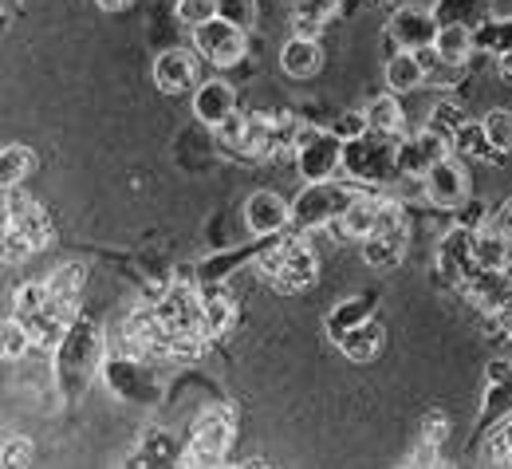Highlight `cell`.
Segmentation results:
<instances>
[{
    "label": "cell",
    "mask_w": 512,
    "mask_h": 469,
    "mask_svg": "<svg viewBox=\"0 0 512 469\" xmlns=\"http://www.w3.org/2000/svg\"><path fill=\"white\" fill-rule=\"evenodd\" d=\"M103 367V332L91 320H75L56 347V383L64 387L67 399H75L91 375Z\"/></svg>",
    "instance_id": "1"
},
{
    "label": "cell",
    "mask_w": 512,
    "mask_h": 469,
    "mask_svg": "<svg viewBox=\"0 0 512 469\" xmlns=\"http://www.w3.org/2000/svg\"><path fill=\"white\" fill-rule=\"evenodd\" d=\"M256 272L276 292H304V288L316 284L320 261H316V253L304 241H272L268 253H260Z\"/></svg>",
    "instance_id": "2"
},
{
    "label": "cell",
    "mask_w": 512,
    "mask_h": 469,
    "mask_svg": "<svg viewBox=\"0 0 512 469\" xmlns=\"http://www.w3.org/2000/svg\"><path fill=\"white\" fill-rule=\"evenodd\" d=\"M363 194V182H339V178H327V182H304V190L292 201V225L296 229H323L331 221L343 217V209Z\"/></svg>",
    "instance_id": "3"
},
{
    "label": "cell",
    "mask_w": 512,
    "mask_h": 469,
    "mask_svg": "<svg viewBox=\"0 0 512 469\" xmlns=\"http://www.w3.org/2000/svg\"><path fill=\"white\" fill-rule=\"evenodd\" d=\"M402 166V142L394 134L367 131L363 138L347 142L343 146V170L355 178V182H390Z\"/></svg>",
    "instance_id": "4"
},
{
    "label": "cell",
    "mask_w": 512,
    "mask_h": 469,
    "mask_svg": "<svg viewBox=\"0 0 512 469\" xmlns=\"http://www.w3.org/2000/svg\"><path fill=\"white\" fill-rule=\"evenodd\" d=\"M233 430H237V414L229 406H205L193 418L190 446L182 450V462L178 466H221L225 454H229Z\"/></svg>",
    "instance_id": "5"
},
{
    "label": "cell",
    "mask_w": 512,
    "mask_h": 469,
    "mask_svg": "<svg viewBox=\"0 0 512 469\" xmlns=\"http://www.w3.org/2000/svg\"><path fill=\"white\" fill-rule=\"evenodd\" d=\"M343 138L331 127H300L292 142V158L304 182H327L343 170Z\"/></svg>",
    "instance_id": "6"
},
{
    "label": "cell",
    "mask_w": 512,
    "mask_h": 469,
    "mask_svg": "<svg viewBox=\"0 0 512 469\" xmlns=\"http://www.w3.org/2000/svg\"><path fill=\"white\" fill-rule=\"evenodd\" d=\"M193 52L213 67H237L249 52V36H245V28L213 16L201 28H193Z\"/></svg>",
    "instance_id": "7"
},
{
    "label": "cell",
    "mask_w": 512,
    "mask_h": 469,
    "mask_svg": "<svg viewBox=\"0 0 512 469\" xmlns=\"http://www.w3.org/2000/svg\"><path fill=\"white\" fill-rule=\"evenodd\" d=\"M438 32H442V20L418 4H402L386 20V40L398 52H426V48H434Z\"/></svg>",
    "instance_id": "8"
},
{
    "label": "cell",
    "mask_w": 512,
    "mask_h": 469,
    "mask_svg": "<svg viewBox=\"0 0 512 469\" xmlns=\"http://www.w3.org/2000/svg\"><path fill=\"white\" fill-rule=\"evenodd\" d=\"M422 190H426V201L434 209H461L469 201V170H465L461 154L449 150L446 158H438L434 166H426Z\"/></svg>",
    "instance_id": "9"
},
{
    "label": "cell",
    "mask_w": 512,
    "mask_h": 469,
    "mask_svg": "<svg viewBox=\"0 0 512 469\" xmlns=\"http://www.w3.org/2000/svg\"><path fill=\"white\" fill-rule=\"evenodd\" d=\"M292 225V201H284L272 190H256L253 198L245 201V229L253 237H276Z\"/></svg>",
    "instance_id": "10"
},
{
    "label": "cell",
    "mask_w": 512,
    "mask_h": 469,
    "mask_svg": "<svg viewBox=\"0 0 512 469\" xmlns=\"http://www.w3.org/2000/svg\"><path fill=\"white\" fill-rule=\"evenodd\" d=\"M103 367H107V383L119 391V399L154 402L158 399V391H162V383H158L150 371H142V359H138V355L115 359V363H103Z\"/></svg>",
    "instance_id": "11"
},
{
    "label": "cell",
    "mask_w": 512,
    "mask_h": 469,
    "mask_svg": "<svg viewBox=\"0 0 512 469\" xmlns=\"http://www.w3.org/2000/svg\"><path fill=\"white\" fill-rule=\"evenodd\" d=\"M237 115V91L225 83V79H205V83H197V91H193V119L201 123V127H221L225 119H233Z\"/></svg>",
    "instance_id": "12"
},
{
    "label": "cell",
    "mask_w": 512,
    "mask_h": 469,
    "mask_svg": "<svg viewBox=\"0 0 512 469\" xmlns=\"http://www.w3.org/2000/svg\"><path fill=\"white\" fill-rule=\"evenodd\" d=\"M154 87L162 95H186L197 91V60L186 48H170L154 60Z\"/></svg>",
    "instance_id": "13"
},
{
    "label": "cell",
    "mask_w": 512,
    "mask_h": 469,
    "mask_svg": "<svg viewBox=\"0 0 512 469\" xmlns=\"http://www.w3.org/2000/svg\"><path fill=\"white\" fill-rule=\"evenodd\" d=\"M438 272L446 276L449 284H457V288L477 272V261H473V229H453V233H446V241L438 245Z\"/></svg>",
    "instance_id": "14"
},
{
    "label": "cell",
    "mask_w": 512,
    "mask_h": 469,
    "mask_svg": "<svg viewBox=\"0 0 512 469\" xmlns=\"http://www.w3.org/2000/svg\"><path fill=\"white\" fill-rule=\"evenodd\" d=\"M201 324H205L209 339H221V335L233 332V324H237V300L221 284L201 288Z\"/></svg>",
    "instance_id": "15"
},
{
    "label": "cell",
    "mask_w": 512,
    "mask_h": 469,
    "mask_svg": "<svg viewBox=\"0 0 512 469\" xmlns=\"http://www.w3.org/2000/svg\"><path fill=\"white\" fill-rule=\"evenodd\" d=\"M473 261L485 272H501L512 265V241L505 237L501 225H485V229H473Z\"/></svg>",
    "instance_id": "16"
},
{
    "label": "cell",
    "mask_w": 512,
    "mask_h": 469,
    "mask_svg": "<svg viewBox=\"0 0 512 469\" xmlns=\"http://www.w3.org/2000/svg\"><path fill=\"white\" fill-rule=\"evenodd\" d=\"M323 64V52H320V40L312 36H292L284 48H280V67L284 75L292 79H312Z\"/></svg>",
    "instance_id": "17"
},
{
    "label": "cell",
    "mask_w": 512,
    "mask_h": 469,
    "mask_svg": "<svg viewBox=\"0 0 512 469\" xmlns=\"http://www.w3.org/2000/svg\"><path fill=\"white\" fill-rule=\"evenodd\" d=\"M335 343H339V351H343L351 363H371V359L383 351V324H379V320H363V324L347 328Z\"/></svg>",
    "instance_id": "18"
},
{
    "label": "cell",
    "mask_w": 512,
    "mask_h": 469,
    "mask_svg": "<svg viewBox=\"0 0 512 469\" xmlns=\"http://www.w3.org/2000/svg\"><path fill=\"white\" fill-rule=\"evenodd\" d=\"M383 79H386V91H394V95L418 91L426 83V64H422L418 52H394L383 67Z\"/></svg>",
    "instance_id": "19"
},
{
    "label": "cell",
    "mask_w": 512,
    "mask_h": 469,
    "mask_svg": "<svg viewBox=\"0 0 512 469\" xmlns=\"http://www.w3.org/2000/svg\"><path fill=\"white\" fill-rule=\"evenodd\" d=\"M379 209H383V198H375V194H359V198L351 201L347 209H343V217H339V229H343V237H355V241H367L371 233H375V225H379Z\"/></svg>",
    "instance_id": "20"
},
{
    "label": "cell",
    "mask_w": 512,
    "mask_h": 469,
    "mask_svg": "<svg viewBox=\"0 0 512 469\" xmlns=\"http://www.w3.org/2000/svg\"><path fill=\"white\" fill-rule=\"evenodd\" d=\"M406 253V229H375L367 241H363V261L371 268H394Z\"/></svg>",
    "instance_id": "21"
},
{
    "label": "cell",
    "mask_w": 512,
    "mask_h": 469,
    "mask_svg": "<svg viewBox=\"0 0 512 469\" xmlns=\"http://www.w3.org/2000/svg\"><path fill=\"white\" fill-rule=\"evenodd\" d=\"M473 48H477V36H473V24H461V20H449L442 24V32H438V40H434V52L446 60V64H461L473 56Z\"/></svg>",
    "instance_id": "22"
},
{
    "label": "cell",
    "mask_w": 512,
    "mask_h": 469,
    "mask_svg": "<svg viewBox=\"0 0 512 469\" xmlns=\"http://www.w3.org/2000/svg\"><path fill=\"white\" fill-rule=\"evenodd\" d=\"M367 119H371V131L402 138L406 111H402V103H398V95H394V91H386V95H379V99H371V103H367Z\"/></svg>",
    "instance_id": "23"
},
{
    "label": "cell",
    "mask_w": 512,
    "mask_h": 469,
    "mask_svg": "<svg viewBox=\"0 0 512 469\" xmlns=\"http://www.w3.org/2000/svg\"><path fill=\"white\" fill-rule=\"evenodd\" d=\"M335 8H339V0H300L296 12H292L296 36H312L316 40L323 28H327V20L335 16Z\"/></svg>",
    "instance_id": "24"
},
{
    "label": "cell",
    "mask_w": 512,
    "mask_h": 469,
    "mask_svg": "<svg viewBox=\"0 0 512 469\" xmlns=\"http://www.w3.org/2000/svg\"><path fill=\"white\" fill-rule=\"evenodd\" d=\"M32 170H36V154L24 142H8L0 150V186H24Z\"/></svg>",
    "instance_id": "25"
},
{
    "label": "cell",
    "mask_w": 512,
    "mask_h": 469,
    "mask_svg": "<svg viewBox=\"0 0 512 469\" xmlns=\"http://www.w3.org/2000/svg\"><path fill=\"white\" fill-rule=\"evenodd\" d=\"M83 284H87V265H79V261H67V265H60L52 276H48L52 296H56V300H67V304H75V300H79Z\"/></svg>",
    "instance_id": "26"
},
{
    "label": "cell",
    "mask_w": 512,
    "mask_h": 469,
    "mask_svg": "<svg viewBox=\"0 0 512 469\" xmlns=\"http://www.w3.org/2000/svg\"><path fill=\"white\" fill-rule=\"evenodd\" d=\"M453 150L457 154H465V158H501L493 146H489V134H485V127L481 123H461L457 127V134H453Z\"/></svg>",
    "instance_id": "27"
},
{
    "label": "cell",
    "mask_w": 512,
    "mask_h": 469,
    "mask_svg": "<svg viewBox=\"0 0 512 469\" xmlns=\"http://www.w3.org/2000/svg\"><path fill=\"white\" fill-rule=\"evenodd\" d=\"M363 320H371V296H351V300H343V304L327 316V328L339 339L347 328H355V324H363Z\"/></svg>",
    "instance_id": "28"
},
{
    "label": "cell",
    "mask_w": 512,
    "mask_h": 469,
    "mask_svg": "<svg viewBox=\"0 0 512 469\" xmlns=\"http://www.w3.org/2000/svg\"><path fill=\"white\" fill-rule=\"evenodd\" d=\"M32 343H36V339H32L28 324H24L20 316H8V320H4V328H0V351H4V359H8V363L24 359Z\"/></svg>",
    "instance_id": "29"
},
{
    "label": "cell",
    "mask_w": 512,
    "mask_h": 469,
    "mask_svg": "<svg viewBox=\"0 0 512 469\" xmlns=\"http://www.w3.org/2000/svg\"><path fill=\"white\" fill-rule=\"evenodd\" d=\"M481 127H485L489 146H493L497 154H512V111L509 107H493V111L481 119Z\"/></svg>",
    "instance_id": "30"
},
{
    "label": "cell",
    "mask_w": 512,
    "mask_h": 469,
    "mask_svg": "<svg viewBox=\"0 0 512 469\" xmlns=\"http://www.w3.org/2000/svg\"><path fill=\"white\" fill-rule=\"evenodd\" d=\"M174 16H178V24H186V28H201L205 20H213L217 16V0H178L174 4Z\"/></svg>",
    "instance_id": "31"
},
{
    "label": "cell",
    "mask_w": 512,
    "mask_h": 469,
    "mask_svg": "<svg viewBox=\"0 0 512 469\" xmlns=\"http://www.w3.org/2000/svg\"><path fill=\"white\" fill-rule=\"evenodd\" d=\"M217 16L249 32L256 24V0H217Z\"/></svg>",
    "instance_id": "32"
},
{
    "label": "cell",
    "mask_w": 512,
    "mask_h": 469,
    "mask_svg": "<svg viewBox=\"0 0 512 469\" xmlns=\"http://www.w3.org/2000/svg\"><path fill=\"white\" fill-rule=\"evenodd\" d=\"M249 131H253V119H245V115H233V119H225L221 127H217V142L221 146H237V150H245V142H249Z\"/></svg>",
    "instance_id": "33"
},
{
    "label": "cell",
    "mask_w": 512,
    "mask_h": 469,
    "mask_svg": "<svg viewBox=\"0 0 512 469\" xmlns=\"http://www.w3.org/2000/svg\"><path fill=\"white\" fill-rule=\"evenodd\" d=\"M331 131L339 134L343 142H355V138H363V134L371 131V119H367V111H343V115L331 123Z\"/></svg>",
    "instance_id": "34"
},
{
    "label": "cell",
    "mask_w": 512,
    "mask_h": 469,
    "mask_svg": "<svg viewBox=\"0 0 512 469\" xmlns=\"http://www.w3.org/2000/svg\"><path fill=\"white\" fill-rule=\"evenodd\" d=\"M485 458H489V466H512V418L489 438Z\"/></svg>",
    "instance_id": "35"
},
{
    "label": "cell",
    "mask_w": 512,
    "mask_h": 469,
    "mask_svg": "<svg viewBox=\"0 0 512 469\" xmlns=\"http://www.w3.org/2000/svg\"><path fill=\"white\" fill-rule=\"evenodd\" d=\"M0 466H8V469L32 466V442H28V438H4V450H0Z\"/></svg>",
    "instance_id": "36"
},
{
    "label": "cell",
    "mask_w": 512,
    "mask_h": 469,
    "mask_svg": "<svg viewBox=\"0 0 512 469\" xmlns=\"http://www.w3.org/2000/svg\"><path fill=\"white\" fill-rule=\"evenodd\" d=\"M465 123V115H461V107H453V103H438L434 107V119H430V127L438 134H446L449 146H453V134H457V127Z\"/></svg>",
    "instance_id": "37"
},
{
    "label": "cell",
    "mask_w": 512,
    "mask_h": 469,
    "mask_svg": "<svg viewBox=\"0 0 512 469\" xmlns=\"http://www.w3.org/2000/svg\"><path fill=\"white\" fill-rule=\"evenodd\" d=\"M426 438H430V442H442V438H446V414H442V410H434V414L426 418Z\"/></svg>",
    "instance_id": "38"
},
{
    "label": "cell",
    "mask_w": 512,
    "mask_h": 469,
    "mask_svg": "<svg viewBox=\"0 0 512 469\" xmlns=\"http://www.w3.org/2000/svg\"><path fill=\"white\" fill-rule=\"evenodd\" d=\"M485 379H489V383H512V363L493 359V363H489V371H485Z\"/></svg>",
    "instance_id": "39"
},
{
    "label": "cell",
    "mask_w": 512,
    "mask_h": 469,
    "mask_svg": "<svg viewBox=\"0 0 512 469\" xmlns=\"http://www.w3.org/2000/svg\"><path fill=\"white\" fill-rule=\"evenodd\" d=\"M497 71H501V79H505V83L512 87V44L505 48V52H501V60H497Z\"/></svg>",
    "instance_id": "40"
},
{
    "label": "cell",
    "mask_w": 512,
    "mask_h": 469,
    "mask_svg": "<svg viewBox=\"0 0 512 469\" xmlns=\"http://www.w3.org/2000/svg\"><path fill=\"white\" fill-rule=\"evenodd\" d=\"M497 225L505 229V237H509V241H512V198L505 201V209H501V217H497Z\"/></svg>",
    "instance_id": "41"
},
{
    "label": "cell",
    "mask_w": 512,
    "mask_h": 469,
    "mask_svg": "<svg viewBox=\"0 0 512 469\" xmlns=\"http://www.w3.org/2000/svg\"><path fill=\"white\" fill-rule=\"evenodd\" d=\"M95 4H99L103 12H123V8H127V4H134V0H95Z\"/></svg>",
    "instance_id": "42"
},
{
    "label": "cell",
    "mask_w": 512,
    "mask_h": 469,
    "mask_svg": "<svg viewBox=\"0 0 512 469\" xmlns=\"http://www.w3.org/2000/svg\"><path fill=\"white\" fill-rule=\"evenodd\" d=\"M501 324H505V335L512 339V304L505 308V312H501Z\"/></svg>",
    "instance_id": "43"
},
{
    "label": "cell",
    "mask_w": 512,
    "mask_h": 469,
    "mask_svg": "<svg viewBox=\"0 0 512 469\" xmlns=\"http://www.w3.org/2000/svg\"><path fill=\"white\" fill-rule=\"evenodd\" d=\"M501 276H505V284H509V292H512V265H509V268H501Z\"/></svg>",
    "instance_id": "44"
}]
</instances>
